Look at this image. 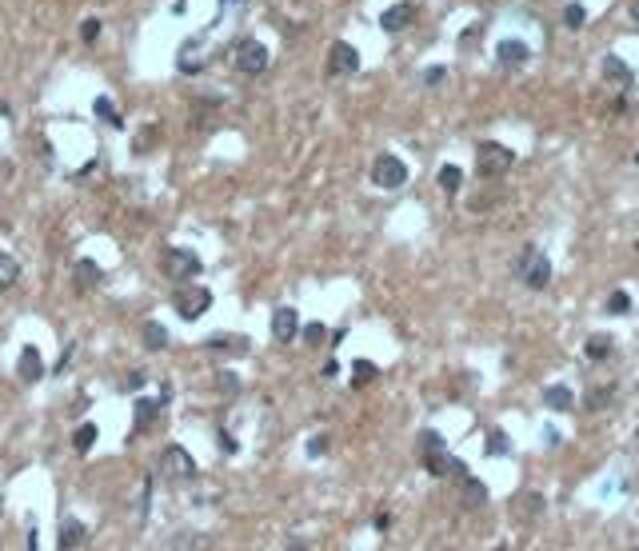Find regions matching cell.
Segmentation results:
<instances>
[{
	"label": "cell",
	"mask_w": 639,
	"mask_h": 551,
	"mask_svg": "<svg viewBox=\"0 0 639 551\" xmlns=\"http://www.w3.org/2000/svg\"><path fill=\"white\" fill-rule=\"evenodd\" d=\"M419 455H424V467H428L436 479H448V476L467 479V464H460V460L448 452V440H443L440 431H424V436H419Z\"/></svg>",
	"instance_id": "6da1fadb"
},
{
	"label": "cell",
	"mask_w": 639,
	"mask_h": 551,
	"mask_svg": "<svg viewBox=\"0 0 639 551\" xmlns=\"http://www.w3.org/2000/svg\"><path fill=\"white\" fill-rule=\"evenodd\" d=\"M519 280H524V288H531V292H543L548 284H552V260H548V252H540V248H524V256H519L516 264Z\"/></svg>",
	"instance_id": "7a4b0ae2"
},
{
	"label": "cell",
	"mask_w": 639,
	"mask_h": 551,
	"mask_svg": "<svg viewBox=\"0 0 639 551\" xmlns=\"http://www.w3.org/2000/svg\"><path fill=\"white\" fill-rule=\"evenodd\" d=\"M512 164H516V152L507 144H495V140H483L476 152V172L483 176V180H500L504 172H512Z\"/></svg>",
	"instance_id": "3957f363"
},
{
	"label": "cell",
	"mask_w": 639,
	"mask_h": 551,
	"mask_svg": "<svg viewBox=\"0 0 639 551\" xmlns=\"http://www.w3.org/2000/svg\"><path fill=\"white\" fill-rule=\"evenodd\" d=\"M160 476L168 479V483H192V479H196V460L188 455V448L168 443V448L160 452Z\"/></svg>",
	"instance_id": "277c9868"
},
{
	"label": "cell",
	"mask_w": 639,
	"mask_h": 551,
	"mask_svg": "<svg viewBox=\"0 0 639 551\" xmlns=\"http://www.w3.org/2000/svg\"><path fill=\"white\" fill-rule=\"evenodd\" d=\"M372 184L384 188V192L404 188V184H407V164L396 156V152H380V156L372 160Z\"/></svg>",
	"instance_id": "5b68a950"
},
{
	"label": "cell",
	"mask_w": 639,
	"mask_h": 551,
	"mask_svg": "<svg viewBox=\"0 0 639 551\" xmlns=\"http://www.w3.org/2000/svg\"><path fill=\"white\" fill-rule=\"evenodd\" d=\"M172 308L180 312L184 319H200L204 312L212 308V292L204 284H176L172 292Z\"/></svg>",
	"instance_id": "8992f818"
},
{
	"label": "cell",
	"mask_w": 639,
	"mask_h": 551,
	"mask_svg": "<svg viewBox=\"0 0 639 551\" xmlns=\"http://www.w3.org/2000/svg\"><path fill=\"white\" fill-rule=\"evenodd\" d=\"M164 276L176 280V284L200 276V256L196 252H188V248H168V252H164Z\"/></svg>",
	"instance_id": "52a82bcc"
},
{
	"label": "cell",
	"mask_w": 639,
	"mask_h": 551,
	"mask_svg": "<svg viewBox=\"0 0 639 551\" xmlns=\"http://www.w3.org/2000/svg\"><path fill=\"white\" fill-rule=\"evenodd\" d=\"M236 68H240L244 76H260L264 68H268V49H264L260 40H252V37L240 40V44H236Z\"/></svg>",
	"instance_id": "ba28073f"
},
{
	"label": "cell",
	"mask_w": 639,
	"mask_h": 551,
	"mask_svg": "<svg viewBox=\"0 0 639 551\" xmlns=\"http://www.w3.org/2000/svg\"><path fill=\"white\" fill-rule=\"evenodd\" d=\"M328 72L332 76H356L360 72V52L348 40H336L328 49Z\"/></svg>",
	"instance_id": "9c48e42d"
},
{
	"label": "cell",
	"mask_w": 639,
	"mask_h": 551,
	"mask_svg": "<svg viewBox=\"0 0 639 551\" xmlns=\"http://www.w3.org/2000/svg\"><path fill=\"white\" fill-rule=\"evenodd\" d=\"M528 61H531V49L519 37H507V40H500V44H495V64H500V68H507V72L524 68Z\"/></svg>",
	"instance_id": "30bf717a"
},
{
	"label": "cell",
	"mask_w": 639,
	"mask_h": 551,
	"mask_svg": "<svg viewBox=\"0 0 639 551\" xmlns=\"http://www.w3.org/2000/svg\"><path fill=\"white\" fill-rule=\"evenodd\" d=\"M272 336H276V343H292L296 336H300L296 308H276V312H272Z\"/></svg>",
	"instance_id": "8fae6325"
},
{
	"label": "cell",
	"mask_w": 639,
	"mask_h": 551,
	"mask_svg": "<svg viewBox=\"0 0 639 551\" xmlns=\"http://www.w3.org/2000/svg\"><path fill=\"white\" fill-rule=\"evenodd\" d=\"M412 20H416V4L400 0V4H392V8L380 16V28L384 32H404V28H412Z\"/></svg>",
	"instance_id": "7c38bea8"
},
{
	"label": "cell",
	"mask_w": 639,
	"mask_h": 551,
	"mask_svg": "<svg viewBox=\"0 0 639 551\" xmlns=\"http://www.w3.org/2000/svg\"><path fill=\"white\" fill-rule=\"evenodd\" d=\"M16 376L25 384H37L40 376H44V360H40V348H32V343H25L20 348V360H16Z\"/></svg>",
	"instance_id": "4fadbf2b"
},
{
	"label": "cell",
	"mask_w": 639,
	"mask_h": 551,
	"mask_svg": "<svg viewBox=\"0 0 639 551\" xmlns=\"http://www.w3.org/2000/svg\"><path fill=\"white\" fill-rule=\"evenodd\" d=\"M600 76L607 80V84H615V88H631V80H635V72H631V68H627V64L619 61L615 52H607V56H603Z\"/></svg>",
	"instance_id": "5bb4252c"
},
{
	"label": "cell",
	"mask_w": 639,
	"mask_h": 551,
	"mask_svg": "<svg viewBox=\"0 0 639 551\" xmlns=\"http://www.w3.org/2000/svg\"><path fill=\"white\" fill-rule=\"evenodd\" d=\"M160 407H168L164 400H148V395H136V407H132V431H148L156 424Z\"/></svg>",
	"instance_id": "9a60e30c"
},
{
	"label": "cell",
	"mask_w": 639,
	"mask_h": 551,
	"mask_svg": "<svg viewBox=\"0 0 639 551\" xmlns=\"http://www.w3.org/2000/svg\"><path fill=\"white\" fill-rule=\"evenodd\" d=\"M543 407H548V412H571V407H576V392H571L567 384H548V388H543Z\"/></svg>",
	"instance_id": "2e32d148"
},
{
	"label": "cell",
	"mask_w": 639,
	"mask_h": 551,
	"mask_svg": "<svg viewBox=\"0 0 639 551\" xmlns=\"http://www.w3.org/2000/svg\"><path fill=\"white\" fill-rule=\"evenodd\" d=\"M204 348H208L212 355H248V352H252L248 336H212Z\"/></svg>",
	"instance_id": "e0dca14e"
},
{
	"label": "cell",
	"mask_w": 639,
	"mask_h": 551,
	"mask_svg": "<svg viewBox=\"0 0 639 551\" xmlns=\"http://www.w3.org/2000/svg\"><path fill=\"white\" fill-rule=\"evenodd\" d=\"M72 280H76L80 292H88V288H96V284L104 280V272H100L96 260H76V264H72Z\"/></svg>",
	"instance_id": "ac0fdd59"
},
{
	"label": "cell",
	"mask_w": 639,
	"mask_h": 551,
	"mask_svg": "<svg viewBox=\"0 0 639 551\" xmlns=\"http://www.w3.org/2000/svg\"><path fill=\"white\" fill-rule=\"evenodd\" d=\"M140 336H144V348H148V352H164V348L172 343L168 328H164V324H156V319H148L144 328H140Z\"/></svg>",
	"instance_id": "d6986e66"
},
{
	"label": "cell",
	"mask_w": 639,
	"mask_h": 551,
	"mask_svg": "<svg viewBox=\"0 0 639 551\" xmlns=\"http://www.w3.org/2000/svg\"><path fill=\"white\" fill-rule=\"evenodd\" d=\"M440 188L448 192V196H460V188H464V168H460V164H443L440 168Z\"/></svg>",
	"instance_id": "ffe728a7"
},
{
	"label": "cell",
	"mask_w": 639,
	"mask_h": 551,
	"mask_svg": "<svg viewBox=\"0 0 639 551\" xmlns=\"http://www.w3.org/2000/svg\"><path fill=\"white\" fill-rule=\"evenodd\" d=\"M583 355H588V360H607V355H612V336H607V331H595V336H588V343H583Z\"/></svg>",
	"instance_id": "44dd1931"
},
{
	"label": "cell",
	"mask_w": 639,
	"mask_h": 551,
	"mask_svg": "<svg viewBox=\"0 0 639 551\" xmlns=\"http://www.w3.org/2000/svg\"><path fill=\"white\" fill-rule=\"evenodd\" d=\"M84 524H80V519H64L61 524V539H56V543H61V547H80V543H84Z\"/></svg>",
	"instance_id": "7402d4cb"
},
{
	"label": "cell",
	"mask_w": 639,
	"mask_h": 551,
	"mask_svg": "<svg viewBox=\"0 0 639 551\" xmlns=\"http://www.w3.org/2000/svg\"><path fill=\"white\" fill-rule=\"evenodd\" d=\"M483 503H488V488H483L476 476H467L464 479V507H472V512H476V507H483Z\"/></svg>",
	"instance_id": "603a6c76"
},
{
	"label": "cell",
	"mask_w": 639,
	"mask_h": 551,
	"mask_svg": "<svg viewBox=\"0 0 639 551\" xmlns=\"http://www.w3.org/2000/svg\"><path fill=\"white\" fill-rule=\"evenodd\" d=\"M603 312H607V316H627V312H631V296H627V288H615V292L603 300Z\"/></svg>",
	"instance_id": "cb8c5ba5"
},
{
	"label": "cell",
	"mask_w": 639,
	"mask_h": 551,
	"mask_svg": "<svg viewBox=\"0 0 639 551\" xmlns=\"http://www.w3.org/2000/svg\"><path fill=\"white\" fill-rule=\"evenodd\" d=\"M376 376H380V367L372 364V360H356V364H352V388H368Z\"/></svg>",
	"instance_id": "d4e9b609"
},
{
	"label": "cell",
	"mask_w": 639,
	"mask_h": 551,
	"mask_svg": "<svg viewBox=\"0 0 639 551\" xmlns=\"http://www.w3.org/2000/svg\"><path fill=\"white\" fill-rule=\"evenodd\" d=\"M583 25H588V8H583L579 0H567V4H564V28H571V32H579Z\"/></svg>",
	"instance_id": "484cf974"
},
{
	"label": "cell",
	"mask_w": 639,
	"mask_h": 551,
	"mask_svg": "<svg viewBox=\"0 0 639 551\" xmlns=\"http://www.w3.org/2000/svg\"><path fill=\"white\" fill-rule=\"evenodd\" d=\"M16 280H20V264H16L8 252H0V292H4V288H13Z\"/></svg>",
	"instance_id": "4316f807"
},
{
	"label": "cell",
	"mask_w": 639,
	"mask_h": 551,
	"mask_svg": "<svg viewBox=\"0 0 639 551\" xmlns=\"http://www.w3.org/2000/svg\"><path fill=\"white\" fill-rule=\"evenodd\" d=\"M92 443H96V424H80V428L72 431V448L80 455H88L92 452Z\"/></svg>",
	"instance_id": "83f0119b"
},
{
	"label": "cell",
	"mask_w": 639,
	"mask_h": 551,
	"mask_svg": "<svg viewBox=\"0 0 639 551\" xmlns=\"http://www.w3.org/2000/svg\"><path fill=\"white\" fill-rule=\"evenodd\" d=\"M92 108H96V116H100V120H108V128H124L120 112H116V104H112L108 96H96V100H92Z\"/></svg>",
	"instance_id": "f1b7e54d"
},
{
	"label": "cell",
	"mask_w": 639,
	"mask_h": 551,
	"mask_svg": "<svg viewBox=\"0 0 639 551\" xmlns=\"http://www.w3.org/2000/svg\"><path fill=\"white\" fill-rule=\"evenodd\" d=\"M483 452H488V455H507V452H512V440H507V431H504V428H492V431H488V443H483Z\"/></svg>",
	"instance_id": "f546056e"
},
{
	"label": "cell",
	"mask_w": 639,
	"mask_h": 551,
	"mask_svg": "<svg viewBox=\"0 0 639 551\" xmlns=\"http://www.w3.org/2000/svg\"><path fill=\"white\" fill-rule=\"evenodd\" d=\"M300 336H304L308 348H320V343H324V336H328V328H324V324H304V328H300Z\"/></svg>",
	"instance_id": "4dcf8cb0"
},
{
	"label": "cell",
	"mask_w": 639,
	"mask_h": 551,
	"mask_svg": "<svg viewBox=\"0 0 639 551\" xmlns=\"http://www.w3.org/2000/svg\"><path fill=\"white\" fill-rule=\"evenodd\" d=\"M96 37H100V20L88 16L84 25H80V40H84V44H96Z\"/></svg>",
	"instance_id": "1f68e13d"
},
{
	"label": "cell",
	"mask_w": 639,
	"mask_h": 551,
	"mask_svg": "<svg viewBox=\"0 0 639 551\" xmlns=\"http://www.w3.org/2000/svg\"><path fill=\"white\" fill-rule=\"evenodd\" d=\"M216 388H220L224 395H236L240 392V380H236L232 372H220V376H216Z\"/></svg>",
	"instance_id": "d6a6232c"
},
{
	"label": "cell",
	"mask_w": 639,
	"mask_h": 551,
	"mask_svg": "<svg viewBox=\"0 0 639 551\" xmlns=\"http://www.w3.org/2000/svg\"><path fill=\"white\" fill-rule=\"evenodd\" d=\"M612 395H615L612 388H600V392H595V388H591V392H588V407H591V412H600V407L607 404V400H612Z\"/></svg>",
	"instance_id": "836d02e7"
},
{
	"label": "cell",
	"mask_w": 639,
	"mask_h": 551,
	"mask_svg": "<svg viewBox=\"0 0 639 551\" xmlns=\"http://www.w3.org/2000/svg\"><path fill=\"white\" fill-rule=\"evenodd\" d=\"M328 443H332L328 436H312V440H308V455H312V460H320V455L328 452Z\"/></svg>",
	"instance_id": "e575fe53"
},
{
	"label": "cell",
	"mask_w": 639,
	"mask_h": 551,
	"mask_svg": "<svg viewBox=\"0 0 639 551\" xmlns=\"http://www.w3.org/2000/svg\"><path fill=\"white\" fill-rule=\"evenodd\" d=\"M443 80H448V68H440V64H436V68H428V72H424V84H428V88L443 84Z\"/></svg>",
	"instance_id": "d590c367"
},
{
	"label": "cell",
	"mask_w": 639,
	"mask_h": 551,
	"mask_svg": "<svg viewBox=\"0 0 639 551\" xmlns=\"http://www.w3.org/2000/svg\"><path fill=\"white\" fill-rule=\"evenodd\" d=\"M148 503H152V476L144 479V491H140V524L148 519Z\"/></svg>",
	"instance_id": "8d00e7d4"
},
{
	"label": "cell",
	"mask_w": 639,
	"mask_h": 551,
	"mask_svg": "<svg viewBox=\"0 0 639 551\" xmlns=\"http://www.w3.org/2000/svg\"><path fill=\"white\" fill-rule=\"evenodd\" d=\"M144 372H132V376H128V380H124V392H140V388H144Z\"/></svg>",
	"instance_id": "74e56055"
},
{
	"label": "cell",
	"mask_w": 639,
	"mask_h": 551,
	"mask_svg": "<svg viewBox=\"0 0 639 551\" xmlns=\"http://www.w3.org/2000/svg\"><path fill=\"white\" fill-rule=\"evenodd\" d=\"M524 503H528V515H540L543 512V495H528Z\"/></svg>",
	"instance_id": "f35d334b"
},
{
	"label": "cell",
	"mask_w": 639,
	"mask_h": 551,
	"mask_svg": "<svg viewBox=\"0 0 639 551\" xmlns=\"http://www.w3.org/2000/svg\"><path fill=\"white\" fill-rule=\"evenodd\" d=\"M220 448H224V452H232V455L240 452V443H236L232 436H228V431H220Z\"/></svg>",
	"instance_id": "ab89813d"
},
{
	"label": "cell",
	"mask_w": 639,
	"mask_h": 551,
	"mask_svg": "<svg viewBox=\"0 0 639 551\" xmlns=\"http://www.w3.org/2000/svg\"><path fill=\"white\" fill-rule=\"evenodd\" d=\"M543 440H548V448H559V431L548 428V431H543Z\"/></svg>",
	"instance_id": "60d3db41"
},
{
	"label": "cell",
	"mask_w": 639,
	"mask_h": 551,
	"mask_svg": "<svg viewBox=\"0 0 639 551\" xmlns=\"http://www.w3.org/2000/svg\"><path fill=\"white\" fill-rule=\"evenodd\" d=\"M631 16H635V25H639V0H635V4H631Z\"/></svg>",
	"instance_id": "b9f144b4"
},
{
	"label": "cell",
	"mask_w": 639,
	"mask_h": 551,
	"mask_svg": "<svg viewBox=\"0 0 639 551\" xmlns=\"http://www.w3.org/2000/svg\"><path fill=\"white\" fill-rule=\"evenodd\" d=\"M228 4H240V0H220V8H228Z\"/></svg>",
	"instance_id": "7bdbcfd3"
},
{
	"label": "cell",
	"mask_w": 639,
	"mask_h": 551,
	"mask_svg": "<svg viewBox=\"0 0 639 551\" xmlns=\"http://www.w3.org/2000/svg\"><path fill=\"white\" fill-rule=\"evenodd\" d=\"M635 164H639V152H635Z\"/></svg>",
	"instance_id": "ee69618b"
}]
</instances>
